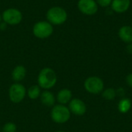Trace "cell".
Instances as JSON below:
<instances>
[{
	"instance_id": "obj_25",
	"label": "cell",
	"mask_w": 132,
	"mask_h": 132,
	"mask_svg": "<svg viewBox=\"0 0 132 132\" xmlns=\"http://www.w3.org/2000/svg\"><path fill=\"white\" fill-rule=\"evenodd\" d=\"M131 26H132V22H131Z\"/></svg>"
},
{
	"instance_id": "obj_21",
	"label": "cell",
	"mask_w": 132,
	"mask_h": 132,
	"mask_svg": "<svg viewBox=\"0 0 132 132\" xmlns=\"http://www.w3.org/2000/svg\"><path fill=\"white\" fill-rule=\"evenodd\" d=\"M7 24L5 22H0V30H2V31H4L6 28H7Z\"/></svg>"
},
{
	"instance_id": "obj_10",
	"label": "cell",
	"mask_w": 132,
	"mask_h": 132,
	"mask_svg": "<svg viewBox=\"0 0 132 132\" xmlns=\"http://www.w3.org/2000/svg\"><path fill=\"white\" fill-rule=\"evenodd\" d=\"M131 6V0H112L111 9L118 14L126 12Z\"/></svg>"
},
{
	"instance_id": "obj_18",
	"label": "cell",
	"mask_w": 132,
	"mask_h": 132,
	"mask_svg": "<svg viewBox=\"0 0 132 132\" xmlns=\"http://www.w3.org/2000/svg\"><path fill=\"white\" fill-rule=\"evenodd\" d=\"M17 127L13 122H8L2 127V132H16Z\"/></svg>"
},
{
	"instance_id": "obj_17",
	"label": "cell",
	"mask_w": 132,
	"mask_h": 132,
	"mask_svg": "<svg viewBox=\"0 0 132 132\" xmlns=\"http://www.w3.org/2000/svg\"><path fill=\"white\" fill-rule=\"evenodd\" d=\"M102 96L104 99L108 101H112L116 97V91L113 88H108L105 90H104Z\"/></svg>"
},
{
	"instance_id": "obj_16",
	"label": "cell",
	"mask_w": 132,
	"mask_h": 132,
	"mask_svg": "<svg viewBox=\"0 0 132 132\" xmlns=\"http://www.w3.org/2000/svg\"><path fill=\"white\" fill-rule=\"evenodd\" d=\"M131 105V101L130 99L124 98V99L121 100L118 103V111L122 114H126L127 112H128L130 111Z\"/></svg>"
},
{
	"instance_id": "obj_3",
	"label": "cell",
	"mask_w": 132,
	"mask_h": 132,
	"mask_svg": "<svg viewBox=\"0 0 132 132\" xmlns=\"http://www.w3.org/2000/svg\"><path fill=\"white\" fill-rule=\"evenodd\" d=\"M70 111L67 107L63 104L54 105L50 112V117L53 122L57 124H64L70 118Z\"/></svg>"
},
{
	"instance_id": "obj_5",
	"label": "cell",
	"mask_w": 132,
	"mask_h": 132,
	"mask_svg": "<svg viewBox=\"0 0 132 132\" xmlns=\"http://www.w3.org/2000/svg\"><path fill=\"white\" fill-rule=\"evenodd\" d=\"M2 21L9 26L19 25L22 20V13L21 11L15 8H9L3 11Z\"/></svg>"
},
{
	"instance_id": "obj_6",
	"label": "cell",
	"mask_w": 132,
	"mask_h": 132,
	"mask_svg": "<svg viewBox=\"0 0 132 132\" xmlns=\"http://www.w3.org/2000/svg\"><path fill=\"white\" fill-rule=\"evenodd\" d=\"M26 95V87L20 83L12 84L9 89V100L14 104L21 103Z\"/></svg>"
},
{
	"instance_id": "obj_9",
	"label": "cell",
	"mask_w": 132,
	"mask_h": 132,
	"mask_svg": "<svg viewBox=\"0 0 132 132\" xmlns=\"http://www.w3.org/2000/svg\"><path fill=\"white\" fill-rule=\"evenodd\" d=\"M69 110L70 113L77 115V116H82L86 113L87 107L85 103L78 98L72 99L69 103Z\"/></svg>"
},
{
	"instance_id": "obj_4",
	"label": "cell",
	"mask_w": 132,
	"mask_h": 132,
	"mask_svg": "<svg viewBox=\"0 0 132 132\" xmlns=\"http://www.w3.org/2000/svg\"><path fill=\"white\" fill-rule=\"evenodd\" d=\"M53 32V26L46 21H39L33 25L32 33L40 39H45L52 36Z\"/></svg>"
},
{
	"instance_id": "obj_19",
	"label": "cell",
	"mask_w": 132,
	"mask_h": 132,
	"mask_svg": "<svg viewBox=\"0 0 132 132\" xmlns=\"http://www.w3.org/2000/svg\"><path fill=\"white\" fill-rule=\"evenodd\" d=\"M112 0H96V2L97 3L98 6H101L102 8H107L108 6H111Z\"/></svg>"
},
{
	"instance_id": "obj_1",
	"label": "cell",
	"mask_w": 132,
	"mask_h": 132,
	"mask_svg": "<svg viewBox=\"0 0 132 132\" xmlns=\"http://www.w3.org/2000/svg\"><path fill=\"white\" fill-rule=\"evenodd\" d=\"M38 85L44 90L53 88L57 82V76L54 70L50 67L43 68L37 77Z\"/></svg>"
},
{
	"instance_id": "obj_23",
	"label": "cell",
	"mask_w": 132,
	"mask_h": 132,
	"mask_svg": "<svg viewBox=\"0 0 132 132\" xmlns=\"http://www.w3.org/2000/svg\"><path fill=\"white\" fill-rule=\"evenodd\" d=\"M2 22V14L0 13V22Z\"/></svg>"
},
{
	"instance_id": "obj_13",
	"label": "cell",
	"mask_w": 132,
	"mask_h": 132,
	"mask_svg": "<svg viewBox=\"0 0 132 132\" xmlns=\"http://www.w3.org/2000/svg\"><path fill=\"white\" fill-rule=\"evenodd\" d=\"M12 79L15 83H19L25 79L26 76V69L22 65H18L14 67L11 73Z\"/></svg>"
},
{
	"instance_id": "obj_24",
	"label": "cell",
	"mask_w": 132,
	"mask_h": 132,
	"mask_svg": "<svg viewBox=\"0 0 132 132\" xmlns=\"http://www.w3.org/2000/svg\"><path fill=\"white\" fill-rule=\"evenodd\" d=\"M56 132H65V131H56Z\"/></svg>"
},
{
	"instance_id": "obj_14",
	"label": "cell",
	"mask_w": 132,
	"mask_h": 132,
	"mask_svg": "<svg viewBox=\"0 0 132 132\" xmlns=\"http://www.w3.org/2000/svg\"><path fill=\"white\" fill-rule=\"evenodd\" d=\"M72 100V92L67 88L61 89L56 95V101L60 104L65 105Z\"/></svg>"
},
{
	"instance_id": "obj_8",
	"label": "cell",
	"mask_w": 132,
	"mask_h": 132,
	"mask_svg": "<svg viewBox=\"0 0 132 132\" xmlns=\"http://www.w3.org/2000/svg\"><path fill=\"white\" fill-rule=\"evenodd\" d=\"M98 5L96 0H78L77 9L84 15H94L98 11Z\"/></svg>"
},
{
	"instance_id": "obj_2",
	"label": "cell",
	"mask_w": 132,
	"mask_h": 132,
	"mask_svg": "<svg viewBox=\"0 0 132 132\" xmlns=\"http://www.w3.org/2000/svg\"><path fill=\"white\" fill-rule=\"evenodd\" d=\"M46 20L53 26H60L66 22L68 18L67 11L60 6H53L46 12Z\"/></svg>"
},
{
	"instance_id": "obj_15",
	"label": "cell",
	"mask_w": 132,
	"mask_h": 132,
	"mask_svg": "<svg viewBox=\"0 0 132 132\" xmlns=\"http://www.w3.org/2000/svg\"><path fill=\"white\" fill-rule=\"evenodd\" d=\"M41 93V88L39 85H32L26 90V94L31 100H36L39 97Z\"/></svg>"
},
{
	"instance_id": "obj_12",
	"label": "cell",
	"mask_w": 132,
	"mask_h": 132,
	"mask_svg": "<svg viewBox=\"0 0 132 132\" xmlns=\"http://www.w3.org/2000/svg\"><path fill=\"white\" fill-rule=\"evenodd\" d=\"M118 36L121 41L125 43H132V26H123L118 30Z\"/></svg>"
},
{
	"instance_id": "obj_22",
	"label": "cell",
	"mask_w": 132,
	"mask_h": 132,
	"mask_svg": "<svg viewBox=\"0 0 132 132\" xmlns=\"http://www.w3.org/2000/svg\"><path fill=\"white\" fill-rule=\"evenodd\" d=\"M127 51L129 53H131L132 54V43H128V45L127 46Z\"/></svg>"
},
{
	"instance_id": "obj_20",
	"label": "cell",
	"mask_w": 132,
	"mask_h": 132,
	"mask_svg": "<svg viewBox=\"0 0 132 132\" xmlns=\"http://www.w3.org/2000/svg\"><path fill=\"white\" fill-rule=\"evenodd\" d=\"M126 81H127V84H128V86L132 88V73H130L127 76Z\"/></svg>"
},
{
	"instance_id": "obj_7",
	"label": "cell",
	"mask_w": 132,
	"mask_h": 132,
	"mask_svg": "<svg viewBox=\"0 0 132 132\" xmlns=\"http://www.w3.org/2000/svg\"><path fill=\"white\" fill-rule=\"evenodd\" d=\"M86 90L93 94H97L104 90V82L98 77H90L84 82Z\"/></svg>"
},
{
	"instance_id": "obj_11",
	"label": "cell",
	"mask_w": 132,
	"mask_h": 132,
	"mask_svg": "<svg viewBox=\"0 0 132 132\" xmlns=\"http://www.w3.org/2000/svg\"><path fill=\"white\" fill-rule=\"evenodd\" d=\"M40 101L42 104L47 108H53L55 105L56 102V97L51 91L49 90H43L40 94Z\"/></svg>"
}]
</instances>
